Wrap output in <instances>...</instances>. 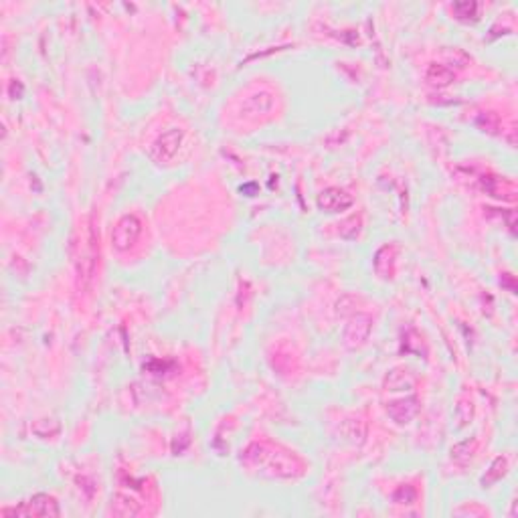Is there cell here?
I'll use <instances>...</instances> for the list:
<instances>
[{
	"label": "cell",
	"mask_w": 518,
	"mask_h": 518,
	"mask_svg": "<svg viewBox=\"0 0 518 518\" xmlns=\"http://www.w3.org/2000/svg\"><path fill=\"white\" fill-rule=\"evenodd\" d=\"M413 377H411V373L409 370H403V368H395L393 373H389V377H387V387H391L393 391H401V389H405V387H413Z\"/></svg>",
	"instance_id": "obj_11"
},
{
	"label": "cell",
	"mask_w": 518,
	"mask_h": 518,
	"mask_svg": "<svg viewBox=\"0 0 518 518\" xmlns=\"http://www.w3.org/2000/svg\"><path fill=\"white\" fill-rule=\"evenodd\" d=\"M395 253H397V247L395 245H385L377 251L375 255V270L379 276L383 278H391L393 276V266H395Z\"/></svg>",
	"instance_id": "obj_9"
},
{
	"label": "cell",
	"mask_w": 518,
	"mask_h": 518,
	"mask_svg": "<svg viewBox=\"0 0 518 518\" xmlns=\"http://www.w3.org/2000/svg\"><path fill=\"white\" fill-rule=\"evenodd\" d=\"M480 187L484 193H488L490 197H496V199H504V200H513L515 199V187L508 183V180H502L500 176H482L480 178Z\"/></svg>",
	"instance_id": "obj_6"
},
{
	"label": "cell",
	"mask_w": 518,
	"mask_h": 518,
	"mask_svg": "<svg viewBox=\"0 0 518 518\" xmlns=\"http://www.w3.org/2000/svg\"><path fill=\"white\" fill-rule=\"evenodd\" d=\"M180 142H183V130L172 128V130L164 132L158 140L154 142V146H152V156L158 160V162L172 160L176 156L178 148H180Z\"/></svg>",
	"instance_id": "obj_4"
},
{
	"label": "cell",
	"mask_w": 518,
	"mask_h": 518,
	"mask_svg": "<svg viewBox=\"0 0 518 518\" xmlns=\"http://www.w3.org/2000/svg\"><path fill=\"white\" fill-rule=\"evenodd\" d=\"M478 126L484 132L494 134V132L498 130V126H500V120H498V116H494V114H482L478 118Z\"/></svg>",
	"instance_id": "obj_16"
},
{
	"label": "cell",
	"mask_w": 518,
	"mask_h": 518,
	"mask_svg": "<svg viewBox=\"0 0 518 518\" xmlns=\"http://www.w3.org/2000/svg\"><path fill=\"white\" fill-rule=\"evenodd\" d=\"M368 332H370V318L364 316V314H359L349 324V328L344 332V340H346V344L351 349H355V346H360L368 338Z\"/></svg>",
	"instance_id": "obj_8"
},
{
	"label": "cell",
	"mask_w": 518,
	"mask_h": 518,
	"mask_svg": "<svg viewBox=\"0 0 518 518\" xmlns=\"http://www.w3.org/2000/svg\"><path fill=\"white\" fill-rule=\"evenodd\" d=\"M387 413L393 421L397 423H409L417 413H419V403L415 397H407L401 399V401H395L387 407Z\"/></svg>",
	"instance_id": "obj_7"
},
{
	"label": "cell",
	"mask_w": 518,
	"mask_h": 518,
	"mask_svg": "<svg viewBox=\"0 0 518 518\" xmlns=\"http://www.w3.org/2000/svg\"><path fill=\"white\" fill-rule=\"evenodd\" d=\"M241 464L249 470H257L261 474L278 476V478H292L302 472V464L294 456H287L285 451H278L276 447L263 441L251 443L241 454Z\"/></svg>",
	"instance_id": "obj_1"
},
{
	"label": "cell",
	"mask_w": 518,
	"mask_h": 518,
	"mask_svg": "<svg viewBox=\"0 0 518 518\" xmlns=\"http://www.w3.org/2000/svg\"><path fill=\"white\" fill-rule=\"evenodd\" d=\"M456 80V73L447 67V65H429L427 69V81L432 85H447Z\"/></svg>",
	"instance_id": "obj_10"
},
{
	"label": "cell",
	"mask_w": 518,
	"mask_h": 518,
	"mask_svg": "<svg viewBox=\"0 0 518 518\" xmlns=\"http://www.w3.org/2000/svg\"><path fill=\"white\" fill-rule=\"evenodd\" d=\"M454 12L460 21H476L478 16V4L476 2H456Z\"/></svg>",
	"instance_id": "obj_14"
},
{
	"label": "cell",
	"mask_w": 518,
	"mask_h": 518,
	"mask_svg": "<svg viewBox=\"0 0 518 518\" xmlns=\"http://www.w3.org/2000/svg\"><path fill=\"white\" fill-rule=\"evenodd\" d=\"M353 197L342 191V189H336V187H330L326 191H322L318 195V207L326 213H340V211H346L349 207H353Z\"/></svg>",
	"instance_id": "obj_5"
},
{
	"label": "cell",
	"mask_w": 518,
	"mask_h": 518,
	"mask_svg": "<svg viewBox=\"0 0 518 518\" xmlns=\"http://www.w3.org/2000/svg\"><path fill=\"white\" fill-rule=\"evenodd\" d=\"M504 472H506V460H504V458H496L494 464H492V468H490V470L486 472V476L482 478V486L486 488V486L498 482V480L504 476Z\"/></svg>",
	"instance_id": "obj_13"
},
{
	"label": "cell",
	"mask_w": 518,
	"mask_h": 518,
	"mask_svg": "<svg viewBox=\"0 0 518 518\" xmlns=\"http://www.w3.org/2000/svg\"><path fill=\"white\" fill-rule=\"evenodd\" d=\"M2 515H25V517H59V506L53 496L37 494L16 508H4Z\"/></svg>",
	"instance_id": "obj_3"
},
{
	"label": "cell",
	"mask_w": 518,
	"mask_h": 518,
	"mask_svg": "<svg viewBox=\"0 0 518 518\" xmlns=\"http://www.w3.org/2000/svg\"><path fill=\"white\" fill-rule=\"evenodd\" d=\"M474 449H476V439L462 441V443H458V445L451 447V460H456L458 464H466L472 458Z\"/></svg>",
	"instance_id": "obj_12"
},
{
	"label": "cell",
	"mask_w": 518,
	"mask_h": 518,
	"mask_svg": "<svg viewBox=\"0 0 518 518\" xmlns=\"http://www.w3.org/2000/svg\"><path fill=\"white\" fill-rule=\"evenodd\" d=\"M142 235V221L136 215H123L120 221L114 225L112 231V245L118 251H128L134 247Z\"/></svg>",
	"instance_id": "obj_2"
},
{
	"label": "cell",
	"mask_w": 518,
	"mask_h": 518,
	"mask_svg": "<svg viewBox=\"0 0 518 518\" xmlns=\"http://www.w3.org/2000/svg\"><path fill=\"white\" fill-rule=\"evenodd\" d=\"M415 498H417V492L413 486H401L393 496V500L399 504H411V502H415Z\"/></svg>",
	"instance_id": "obj_15"
}]
</instances>
